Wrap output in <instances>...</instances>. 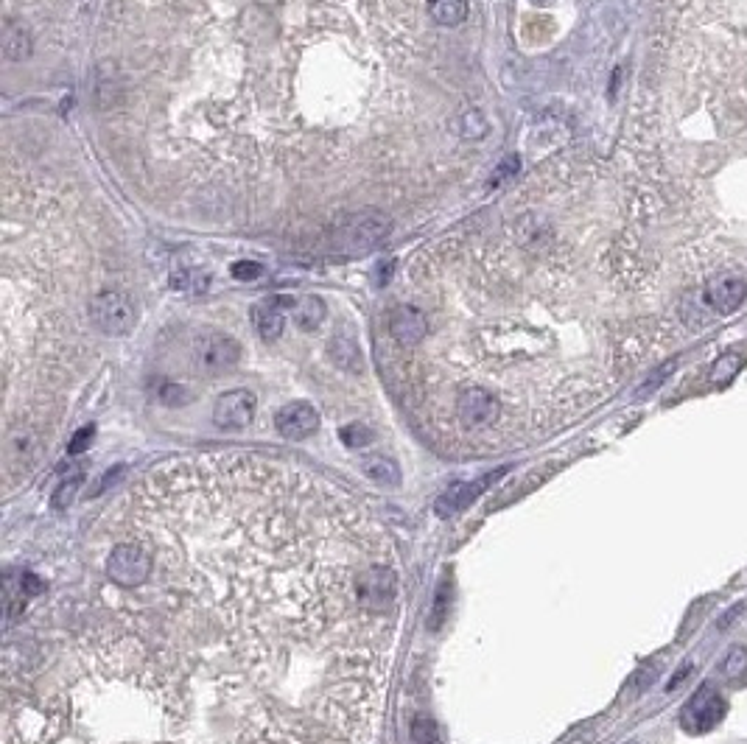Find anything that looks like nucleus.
I'll return each instance as SVG.
<instances>
[{
  "label": "nucleus",
  "mask_w": 747,
  "mask_h": 744,
  "mask_svg": "<svg viewBox=\"0 0 747 744\" xmlns=\"http://www.w3.org/2000/svg\"><path fill=\"white\" fill-rule=\"evenodd\" d=\"M263 275V266L255 261H238L233 266V277L236 280H258Z\"/></svg>",
  "instance_id": "obj_28"
},
{
  "label": "nucleus",
  "mask_w": 747,
  "mask_h": 744,
  "mask_svg": "<svg viewBox=\"0 0 747 744\" xmlns=\"http://www.w3.org/2000/svg\"><path fill=\"white\" fill-rule=\"evenodd\" d=\"M535 3H549V0H535Z\"/></svg>",
  "instance_id": "obj_29"
},
{
  "label": "nucleus",
  "mask_w": 747,
  "mask_h": 744,
  "mask_svg": "<svg viewBox=\"0 0 747 744\" xmlns=\"http://www.w3.org/2000/svg\"><path fill=\"white\" fill-rule=\"evenodd\" d=\"M328 353H331L333 364H336V367H342V370H347V372H361V367H364L359 345H356V339H353V336H347V333L333 336L331 345H328Z\"/></svg>",
  "instance_id": "obj_15"
},
{
  "label": "nucleus",
  "mask_w": 747,
  "mask_h": 744,
  "mask_svg": "<svg viewBox=\"0 0 747 744\" xmlns=\"http://www.w3.org/2000/svg\"><path fill=\"white\" fill-rule=\"evenodd\" d=\"M361 473L375 484H384V487H395L401 484V468L387 459V456H364L361 459Z\"/></svg>",
  "instance_id": "obj_16"
},
{
  "label": "nucleus",
  "mask_w": 747,
  "mask_h": 744,
  "mask_svg": "<svg viewBox=\"0 0 747 744\" xmlns=\"http://www.w3.org/2000/svg\"><path fill=\"white\" fill-rule=\"evenodd\" d=\"M208 286V275L194 272V269H180L171 275V289L174 291H205Z\"/></svg>",
  "instance_id": "obj_21"
},
{
  "label": "nucleus",
  "mask_w": 747,
  "mask_h": 744,
  "mask_svg": "<svg viewBox=\"0 0 747 744\" xmlns=\"http://www.w3.org/2000/svg\"><path fill=\"white\" fill-rule=\"evenodd\" d=\"M725 711H728V703H725V697H722L720 691L714 689V686H700L692 694V700L683 705L680 725H683L686 733L700 736V733L714 731L722 722V717H725Z\"/></svg>",
  "instance_id": "obj_6"
},
{
  "label": "nucleus",
  "mask_w": 747,
  "mask_h": 744,
  "mask_svg": "<svg viewBox=\"0 0 747 744\" xmlns=\"http://www.w3.org/2000/svg\"><path fill=\"white\" fill-rule=\"evenodd\" d=\"M289 311L291 317H294V322H297V328H303V331H314V328H319L325 314H328L322 297H317V294H303V297L291 300Z\"/></svg>",
  "instance_id": "obj_14"
},
{
  "label": "nucleus",
  "mask_w": 747,
  "mask_h": 744,
  "mask_svg": "<svg viewBox=\"0 0 747 744\" xmlns=\"http://www.w3.org/2000/svg\"><path fill=\"white\" fill-rule=\"evenodd\" d=\"M454 129H457L459 138H465V140H482L487 132H490V126H487V118L479 110L462 112L457 121H454Z\"/></svg>",
  "instance_id": "obj_18"
},
{
  "label": "nucleus",
  "mask_w": 747,
  "mask_h": 744,
  "mask_svg": "<svg viewBox=\"0 0 747 744\" xmlns=\"http://www.w3.org/2000/svg\"><path fill=\"white\" fill-rule=\"evenodd\" d=\"M157 398H160V403H166V406H185L191 400V392L180 384H163Z\"/></svg>",
  "instance_id": "obj_25"
},
{
  "label": "nucleus",
  "mask_w": 747,
  "mask_h": 744,
  "mask_svg": "<svg viewBox=\"0 0 747 744\" xmlns=\"http://www.w3.org/2000/svg\"><path fill=\"white\" fill-rule=\"evenodd\" d=\"M258 400L249 389H230L213 406V423L222 431H241L255 420Z\"/></svg>",
  "instance_id": "obj_7"
},
{
  "label": "nucleus",
  "mask_w": 747,
  "mask_h": 744,
  "mask_svg": "<svg viewBox=\"0 0 747 744\" xmlns=\"http://www.w3.org/2000/svg\"><path fill=\"white\" fill-rule=\"evenodd\" d=\"M504 473H507V468H498L496 473H485L482 479L451 484L443 496L437 498V507H434V512H437L440 518H451V515H457V512H462L465 507H471L473 501L482 496L487 487L496 482L498 476H504Z\"/></svg>",
  "instance_id": "obj_8"
},
{
  "label": "nucleus",
  "mask_w": 747,
  "mask_h": 744,
  "mask_svg": "<svg viewBox=\"0 0 747 744\" xmlns=\"http://www.w3.org/2000/svg\"><path fill=\"white\" fill-rule=\"evenodd\" d=\"M454 414H457V423L462 431L487 434L501 420V400L485 386H465V389H459L457 400H454Z\"/></svg>",
  "instance_id": "obj_3"
},
{
  "label": "nucleus",
  "mask_w": 747,
  "mask_h": 744,
  "mask_svg": "<svg viewBox=\"0 0 747 744\" xmlns=\"http://www.w3.org/2000/svg\"><path fill=\"white\" fill-rule=\"evenodd\" d=\"M627 744H636V742H627Z\"/></svg>",
  "instance_id": "obj_30"
},
{
  "label": "nucleus",
  "mask_w": 747,
  "mask_h": 744,
  "mask_svg": "<svg viewBox=\"0 0 747 744\" xmlns=\"http://www.w3.org/2000/svg\"><path fill=\"white\" fill-rule=\"evenodd\" d=\"M339 437L345 442L347 448H364V445H370L375 440V434L367 426H361V423H353V426H345L339 431Z\"/></svg>",
  "instance_id": "obj_22"
},
{
  "label": "nucleus",
  "mask_w": 747,
  "mask_h": 744,
  "mask_svg": "<svg viewBox=\"0 0 747 744\" xmlns=\"http://www.w3.org/2000/svg\"><path fill=\"white\" fill-rule=\"evenodd\" d=\"M275 428L280 431V437L291 442L308 440L319 428V412L305 400H294L275 414Z\"/></svg>",
  "instance_id": "obj_9"
},
{
  "label": "nucleus",
  "mask_w": 747,
  "mask_h": 744,
  "mask_svg": "<svg viewBox=\"0 0 747 744\" xmlns=\"http://www.w3.org/2000/svg\"><path fill=\"white\" fill-rule=\"evenodd\" d=\"M392 233V219L381 210H359L347 213L333 227V247L342 255L361 258L378 249Z\"/></svg>",
  "instance_id": "obj_1"
},
{
  "label": "nucleus",
  "mask_w": 747,
  "mask_h": 744,
  "mask_svg": "<svg viewBox=\"0 0 747 744\" xmlns=\"http://www.w3.org/2000/svg\"><path fill=\"white\" fill-rule=\"evenodd\" d=\"M429 14L440 26H459L468 17V0H429Z\"/></svg>",
  "instance_id": "obj_17"
},
{
  "label": "nucleus",
  "mask_w": 747,
  "mask_h": 744,
  "mask_svg": "<svg viewBox=\"0 0 747 744\" xmlns=\"http://www.w3.org/2000/svg\"><path fill=\"white\" fill-rule=\"evenodd\" d=\"M79 484H82V479L79 476H73L70 482H65L59 490L54 493V510H62L65 504H70V498H73V493L79 490Z\"/></svg>",
  "instance_id": "obj_27"
},
{
  "label": "nucleus",
  "mask_w": 747,
  "mask_h": 744,
  "mask_svg": "<svg viewBox=\"0 0 747 744\" xmlns=\"http://www.w3.org/2000/svg\"><path fill=\"white\" fill-rule=\"evenodd\" d=\"M154 571V557L143 543H118L107 557V577L118 588H140L146 585Z\"/></svg>",
  "instance_id": "obj_4"
},
{
  "label": "nucleus",
  "mask_w": 747,
  "mask_h": 744,
  "mask_svg": "<svg viewBox=\"0 0 747 744\" xmlns=\"http://www.w3.org/2000/svg\"><path fill=\"white\" fill-rule=\"evenodd\" d=\"M412 742L415 744H440V733L431 719H415L412 722Z\"/></svg>",
  "instance_id": "obj_23"
},
{
  "label": "nucleus",
  "mask_w": 747,
  "mask_h": 744,
  "mask_svg": "<svg viewBox=\"0 0 747 744\" xmlns=\"http://www.w3.org/2000/svg\"><path fill=\"white\" fill-rule=\"evenodd\" d=\"M241 361V345L219 331L199 333L194 339V364L202 375H224Z\"/></svg>",
  "instance_id": "obj_5"
},
{
  "label": "nucleus",
  "mask_w": 747,
  "mask_h": 744,
  "mask_svg": "<svg viewBox=\"0 0 747 744\" xmlns=\"http://www.w3.org/2000/svg\"><path fill=\"white\" fill-rule=\"evenodd\" d=\"M90 319L98 331L107 336H126L138 325V305L135 300L118 289H104L93 294V300L87 305Z\"/></svg>",
  "instance_id": "obj_2"
},
{
  "label": "nucleus",
  "mask_w": 747,
  "mask_h": 744,
  "mask_svg": "<svg viewBox=\"0 0 747 744\" xmlns=\"http://www.w3.org/2000/svg\"><path fill=\"white\" fill-rule=\"evenodd\" d=\"M720 672L728 683H745L747 680V647L736 644V647L728 649V655H725V661H722Z\"/></svg>",
  "instance_id": "obj_19"
},
{
  "label": "nucleus",
  "mask_w": 747,
  "mask_h": 744,
  "mask_svg": "<svg viewBox=\"0 0 747 744\" xmlns=\"http://www.w3.org/2000/svg\"><path fill=\"white\" fill-rule=\"evenodd\" d=\"M742 364H745V359H742L739 353L722 356V359L714 361V367H711V381H714V384H728V381H734V375L742 370Z\"/></svg>",
  "instance_id": "obj_20"
},
{
  "label": "nucleus",
  "mask_w": 747,
  "mask_h": 744,
  "mask_svg": "<svg viewBox=\"0 0 747 744\" xmlns=\"http://www.w3.org/2000/svg\"><path fill=\"white\" fill-rule=\"evenodd\" d=\"M96 437V426H82L76 434H73V440L68 442V454L70 456H79L82 451L90 448V442Z\"/></svg>",
  "instance_id": "obj_26"
},
{
  "label": "nucleus",
  "mask_w": 747,
  "mask_h": 744,
  "mask_svg": "<svg viewBox=\"0 0 747 744\" xmlns=\"http://www.w3.org/2000/svg\"><path fill=\"white\" fill-rule=\"evenodd\" d=\"M283 308H291V297H272L263 303L252 305V325L263 342H277L280 333L286 328V314Z\"/></svg>",
  "instance_id": "obj_11"
},
{
  "label": "nucleus",
  "mask_w": 747,
  "mask_h": 744,
  "mask_svg": "<svg viewBox=\"0 0 747 744\" xmlns=\"http://www.w3.org/2000/svg\"><path fill=\"white\" fill-rule=\"evenodd\" d=\"M747 283L739 277H717L711 280L706 289V303L717 314H734L739 305L745 303Z\"/></svg>",
  "instance_id": "obj_12"
},
{
  "label": "nucleus",
  "mask_w": 747,
  "mask_h": 744,
  "mask_svg": "<svg viewBox=\"0 0 747 744\" xmlns=\"http://www.w3.org/2000/svg\"><path fill=\"white\" fill-rule=\"evenodd\" d=\"M0 48H3V56L12 59V62H26L31 51H34V40H31V31H28L26 23L20 20H6L3 23V31H0Z\"/></svg>",
  "instance_id": "obj_13"
},
{
  "label": "nucleus",
  "mask_w": 747,
  "mask_h": 744,
  "mask_svg": "<svg viewBox=\"0 0 747 744\" xmlns=\"http://www.w3.org/2000/svg\"><path fill=\"white\" fill-rule=\"evenodd\" d=\"M518 168H521V160L515 157V154H507L501 163H498V168L493 171V180H490V185L493 188H498V185H504V182H510L515 174H518Z\"/></svg>",
  "instance_id": "obj_24"
},
{
  "label": "nucleus",
  "mask_w": 747,
  "mask_h": 744,
  "mask_svg": "<svg viewBox=\"0 0 747 744\" xmlns=\"http://www.w3.org/2000/svg\"><path fill=\"white\" fill-rule=\"evenodd\" d=\"M389 333L403 347H417L429 336V319L417 305H398L389 314Z\"/></svg>",
  "instance_id": "obj_10"
}]
</instances>
